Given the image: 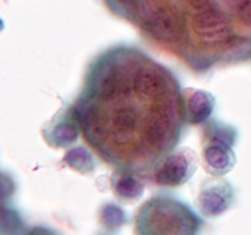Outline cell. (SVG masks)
I'll use <instances>...</instances> for the list:
<instances>
[{"label": "cell", "instance_id": "6da1fadb", "mask_svg": "<svg viewBox=\"0 0 251 235\" xmlns=\"http://www.w3.org/2000/svg\"><path fill=\"white\" fill-rule=\"evenodd\" d=\"M199 219L190 208L171 196H154L136 215L139 235H196Z\"/></svg>", "mask_w": 251, "mask_h": 235}, {"label": "cell", "instance_id": "7a4b0ae2", "mask_svg": "<svg viewBox=\"0 0 251 235\" xmlns=\"http://www.w3.org/2000/svg\"><path fill=\"white\" fill-rule=\"evenodd\" d=\"M137 24L163 42H176L183 32L181 17L173 4L161 1H140L132 4Z\"/></svg>", "mask_w": 251, "mask_h": 235}, {"label": "cell", "instance_id": "3957f363", "mask_svg": "<svg viewBox=\"0 0 251 235\" xmlns=\"http://www.w3.org/2000/svg\"><path fill=\"white\" fill-rule=\"evenodd\" d=\"M199 165L198 154L190 148L178 149L171 156L166 157L154 170V181L158 185L168 186H180L185 184Z\"/></svg>", "mask_w": 251, "mask_h": 235}, {"label": "cell", "instance_id": "277c9868", "mask_svg": "<svg viewBox=\"0 0 251 235\" xmlns=\"http://www.w3.org/2000/svg\"><path fill=\"white\" fill-rule=\"evenodd\" d=\"M191 5L195 7L191 26L199 38L207 43L227 38L229 34L228 19L222 9L217 7V2H191Z\"/></svg>", "mask_w": 251, "mask_h": 235}, {"label": "cell", "instance_id": "5b68a950", "mask_svg": "<svg viewBox=\"0 0 251 235\" xmlns=\"http://www.w3.org/2000/svg\"><path fill=\"white\" fill-rule=\"evenodd\" d=\"M232 188L222 179H210L202 185L199 195V207L208 217L225 212L232 201Z\"/></svg>", "mask_w": 251, "mask_h": 235}, {"label": "cell", "instance_id": "8992f818", "mask_svg": "<svg viewBox=\"0 0 251 235\" xmlns=\"http://www.w3.org/2000/svg\"><path fill=\"white\" fill-rule=\"evenodd\" d=\"M203 162L206 170L216 176L228 173L234 166L235 156L229 147L213 144L203 149Z\"/></svg>", "mask_w": 251, "mask_h": 235}]
</instances>
